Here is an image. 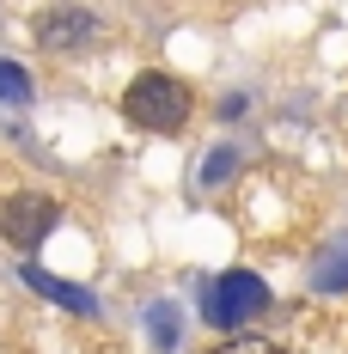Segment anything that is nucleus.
<instances>
[{
    "mask_svg": "<svg viewBox=\"0 0 348 354\" xmlns=\"http://www.w3.org/2000/svg\"><path fill=\"white\" fill-rule=\"evenodd\" d=\"M153 342L177 348V306H153Z\"/></svg>",
    "mask_w": 348,
    "mask_h": 354,
    "instance_id": "6e6552de",
    "label": "nucleus"
},
{
    "mask_svg": "<svg viewBox=\"0 0 348 354\" xmlns=\"http://www.w3.org/2000/svg\"><path fill=\"white\" fill-rule=\"evenodd\" d=\"M232 165H239V153H226V147H220V153H214L208 165H202V177H208V183H220V177L232 171Z\"/></svg>",
    "mask_w": 348,
    "mask_h": 354,
    "instance_id": "9d476101",
    "label": "nucleus"
},
{
    "mask_svg": "<svg viewBox=\"0 0 348 354\" xmlns=\"http://www.w3.org/2000/svg\"><path fill=\"white\" fill-rule=\"evenodd\" d=\"M269 306V287L257 281V275H244V269H232V275H220V281L202 293V312H208V324H250L257 312Z\"/></svg>",
    "mask_w": 348,
    "mask_h": 354,
    "instance_id": "f03ea898",
    "label": "nucleus"
},
{
    "mask_svg": "<svg viewBox=\"0 0 348 354\" xmlns=\"http://www.w3.org/2000/svg\"><path fill=\"white\" fill-rule=\"evenodd\" d=\"M312 281L324 287V293H342V287H348V239H336V245H330L324 257H318Z\"/></svg>",
    "mask_w": 348,
    "mask_h": 354,
    "instance_id": "423d86ee",
    "label": "nucleus"
},
{
    "mask_svg": "<svg viewBox=\"0 0 348 354\" xmlns=\"http://www.w3.org/2000/svg\"><path fill=\"white\" fill-rule=\"evenodd\" d=\"M86 37H92V12H80V6L43 19V43H49V49H80Z\"/></svg>",
    "mask_w": 348,
    "mask_h": 354,
    "instance_id": "39448f33",
    "label": "nucleus"
},
{
    "mask_svg": "<svg viewBox=\"0 0 348 354\" xmlns=\"http://www.w3.org/2000/svg\"><path fill=\"white\" fill-rule=\"evenodd\" d=\"M122 110L135 129H153V135H177L190 122V86L172 80V73H140L135 86L122 92Z\"/></svg>",
    "mask_w": 348,
    "mask_h": 354,
    "instance_id": "f257e3e1",
    "label": "nucleus"
},
{
    "mask_svg": "<svg viewBox=\"0 0 348 354\" xmlns=\"http://www.w3.org/2000/svg\"><path fill=\"white\" fill-rule=\"evenodd\" d=\"M49 226H55V202L49 196H12L0 208V239L19 245V250H37L49 239Z\"/></svg>",
    "mask_w": 348,
    "mask_h": 354,
    "instance_id": "7ed1b4c3",
    "label": "nucleus"
},
{
    "mask_svg": "<svg viewBox=\"0 0 348 354\" xmlns=\"http://www.w3.org/2000/svg\"><path fill=\"white\" fill-rule=\"evenodd\" d=\"M25 281L37 287V293H43V299H55V306H68V312H80V318H92V312H98V293H92V287H73V281H55V275H49V269H25Z\"/></svg>",
    "mask_w": 348,
    "mask_h": 354,
    "instance_id": "20e7f679",
    "label": "nucleus"
},
{
    "mask_svg": "<svg viewBox=\"0 0 348 354\" xmlns=\"http://www.w3.org/2000/svg\"><path fill=\"white\" fill-rule=\"evenodd\" d=\"M214 354H281L275 342H257V336H232V342H220Z\"/></svg>",
    "mask_w": 348,
    "mask_h": 354,
    "instance_id": "1a4fd4ad",
    "label": "nucleus"
},
{
    "mask_svg": "<svg viewBox=\"0 0 348 354\" xmlns=\"http://www.w3.org/2000/svg\"><path fill=\"white\" fill-rule=\"evenodd\" d=\"M0 98L6 104H25L31 98V73L19 68V62H0Z\"/></svg>",
    "mask_w": 348,
    "mask_h": 354,
    "instance_id": "0eeeda50",
    "label": "nucleus"
}]
</instances>
